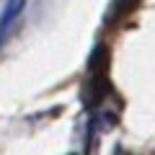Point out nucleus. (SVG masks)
<instances>
[{"mask_svg":"<svg viewBox=\"0 0 155 155\" xmlns=\"http://www.w3.org/2000/svg\"><path fill=\"white\" fill-rule=\"evenodd\" d=\"M26 3H28V0H8V3H5V8H3V13H0V44L8 39L11 28L18 23L23 8H26Z\"/></svg>","mask_w":155,"mask_h":155,"instance_id":"1","label":"nucleus"}]
</instances>
